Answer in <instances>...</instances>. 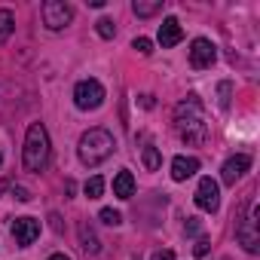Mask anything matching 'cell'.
<instances>
[{
    "instance_id": "cell-13",
    "label": "cell",
    "mask_w": 260,
    "mask_h": 260,
    "mask_svg": "<svg viewBox=\"0 0 260 260\" xmlns=\"http://www.w3.org/2000/svg\"><path fill=\"white\" fill-rule=\"evenodd\" d=\"M113 196H119V199H132L135 196V178H132V172H128V169H122L113 178Z\"/></svg>"
},
{
    "instance_id": "cell-2",
    "label": "cell",
    "mask_w": 260,
    "mask_h": 260,
    "mask_svg": "<svg viewBox=\"0 0 260 260\" xmlns=\"http://www.w3.org/2000/svg\"><path fill=\"white\" fill-rule=\"evenodd\" d=\"M113 147H116V141H113V135L107 132V128H89V132L80 138V144H77V153H80L83 166L95 169L113 153Z\"/></svg>"
},
{
    "instance_id": "cell-25",
    "label": "cell",
    "mask_w": 260,
    "mask_h": 260,
    "mask_svg": "<svg viewBox=\"0 0 260 260\" xmlns=\"http://www.w3.org/2000/svg\"><path fill=\"white\" fill-rule=\"evenodd\" d=\"M13 196H16L19 202H28V199H31V193H28L25 187H13Z\"/></svg>"
},
{
    "instance_id": "cell-23",
    "label": "cell",
    "mask_w": 260,
    "mask_h": 260,
    "mask_svg": "<svg viewBox=\"0 0 260 260\" xmlns=\"http://www.w3.org/2000/svg\"><path fill=\"white\" fill-rule=\"evenodd\" d=\"M208 245H211L208 239H199V242H196V248H193V254H196V257H205V254H208Z\"/></svg>"
},
{
    "instance_id": "cell-12",
    "label": "cell",
    "mask_w": 260,
    "mask_h": 260,
    "mask_svg": "<svg viewBox=\"0 0 260 260\" xmlns=\"http://www.w3.org/2000/svg\"><path fill=\"white\" fill-rule=\"evenodd\" d=\"M199 172V159L196 156H175L172 159V178L175 181H187Z\"/></svg>"
},
{
    "instance_id": "cell-14",
    "label": "cell",
    "mask_w": 260,
    "mask_h": 260,
    "mask_svg": "<svg viewBox=\"0 0 260 260\" xmlns=\"http://www.w3.org/2000/svg\"><path fill=\"white\" fill-rule=\"evenodd\" d=\"M77 233H80V248H83V251H86L89 257H95V254L101 251V245H98V236H95V230H92L89 223H80V230H77Z\"/></svg>"
},
{
    "instance_id": "cell-21",
    "label": "cell",
    "mask_w": 260,
    "mask_h": 260,
    "mask_svg": "<svg viewBox=\"0 0 260 260\" xmlns=\"http://www.w3.org/2000/svg\"><path fill=\"white\" fill-rule=\"evenodd\" d=\"M132 49H138L141 55H150V52H153V40H147V37H135Z\"/></svg>"
},
{
    "instance_id": "cell-11",
    "label": "cell",
    "mask_w": 260,
    "mask_h": 260,
    "mask_svg": "<svg viewBox=\"0 0 260 260\" xmlns=\"http://www.w3.org/2000/svg\"><path fill=\"white\" fill-rule=\"evenodd\" d=\"M181 40H184L181 22H178V19H166V22L159 25V46H162V49H172V46H178Z\"/></svg>"
},
{
    "instance_id": "cell-20",
    "label": "cell",
    "mask_w": 260,
    "mask_h": 260,
    "mask_svg": "<svg viewBox=\"0 0 260 260\" xmlns=\"http://www.w3.org/2000/svg\"><path fill=\"white\" fill-rule=\"evenodd\" d=\"M98 217H101L107 226H119V223H122V214H119V211H113V208H101V214H98Z\"/></svg>"
},
{
    "instance_id": "cell-24",
    "label": "cell",
    "mask_w": 260,
    "mask_h": 260,
    "mask_svg": "<svg viewBox=\"0 0 260 260\" xmlns=\"http://www.w3.org/2000/svg\"><path fill=\"white\" fill-rule=\"evenodd\" d=\"M199 226H202V223H199L196 217H187V226H184V230H187V236H196V233H199Z\"/></svg>"
},
{
    "instance_id": "cell-26",
    "label": "cell",
    "mask_w": 260,
    "mask_h": 260,
    "mask_svg": "<svg viewBox=\"0 0 260 260\" xmlns=\"http://www.w3.org/2000/svg\"><path fill=\"white\" fill-rule=\"evenodd\" d=\"M153 260H175V254H172V251H156Z\"/></svg>"
},
{
    "instance_id": "cell-17",
    "label": "cell",
    "mask_w": 260,
    "mask_h": 260,
    "mask_svg": "<svg viewBox=\"0 0 260 260\" xmlns=\"http://www.w3.org/2000/svg\"><path fill=\"white\" fill-rule=\"evenodd\" d=\"M83 190H86V196H89V199H98V196L104 193V178H101V175H92V178L86 181V187H83Z\"/></svg>"
},
{
    "instance_id": "cell-15",
    "label": "cell",
    "mask_w": 260,
    "mask_h": 260,
    "mask_svg": "<svg viewBox=\"0 0 260 260\" xmlns=\"http://www.w3.org/2000/svg\"><path fill=\"white\" fill-rule=\"evenodd\" d=\"M132 10H135L138 19H150V16H156V13H162V0H135Z\"/></svg>"
},
{
    "instance_id": "cell-22",
    "label": "cell",
    "mask_w": 260,
    "mask_h": 260,
    "mask_svg": "<svg viewBox=\"0 0 260 260\" xmlns=\"http://www.w3.org/2000/svg\"><path fill=\"white\" fill-rule=\"evenodd\" d=\"M230 89H233L230 83H220V86H217V92H220V110L230 107Z\"/></svg>"
},
{
    "instance_id": "cell-29",
    "label": "cell",
    "mask_w": 260,
    "mask_h": 260,
    "mask_svg": "<svg viewBox=\"0 0 260 260\" xmlns=\"http://www.w3.org/2000/svg\"><path fill=\"white\" fill-rule=\"evenodd\" d=\"M7 187H10V184H7V181H0V193H4V190H7Z\"/></svg>"
},
{
    "instance_id": "cell-19",
    "label": "cell",
    "mask_w": 260,
    "mask_h": 260,
    "mask_svg": "<svg viewBox=\"0 0 260 260\" xmlns=\"http://www.w3.org/2000/svg\"><path fill=\"white\" fill-rule=\"evenodd\" d=\"M95 28H98V34H101L104 40H110V37L116 34V25H113V19H98V22H95Z\"/></svg>"
},
{
    "instance_id": "cell-28",
    "label": "cell",
    "mask_w": 260,
    "mask_h": 260,
    "mask_svg": "<svg viewBox=\"0 0 260 260\" xmlns=\"http://www.w3.org/2000/svg\"><path fill=\"white\" fill-rule=\"evenodd\" d=\"M49 260H71V257H68V254H52Z\"/></svg>"
},
{
    "instance_id": "cell-16",
    "label": "cell",
    "mask_w": 260,
    "mask_h": 260,
    "mask_svg": "<svg viewBox=\"0 0 260 260\" xmlns=\"http://www.w3.org/2000/svg\"><path fill=\"white\" fill-rule=\"evenodd\" d=\"M13 31H16V16H13V10H0V46L10 40Z\"/></svg>"
},
{
    "instance_id": "cell-31",
    "label": "cell",
    "mask_w": 260,
    "mask_h": 260,
    "mask_svg": "<svg viewBox=\"0 0 260 260\" xmlns=\"http://www.w3.org/2000/svg\"><path fill=\"white\" fill-rule=\"evenodd\" d=\"M132 260H141V257H132Z\"/></svg>"
},
{
    "instance_id": "cell-4",
    "label": "cell",
    "mask_w": 260,
    "mask_h": 260,
    "mask_svg": "<svg viewBox=\"0 0 260 260\" xmlns=\"http://www.w3.org/2000/svg\"><path fill=\"white\" fill-rule=\"evenodd\" d=\"M257 214H260V208H257V205H251V211H248L245 217H239V223H236V239H239V245H242L248 254H257V251H260Z\"/></svg>"
},
{
    "instance_id": "cell-27",
    "label": "cell",
    "mask_w": 260,
    "mask_h": 260,
    "mask_svg": "<svg viewBox=\"0 0 260 260\" xmlns=\"http://www.w3.org/2000/svg\"><path fill=\"white\" fill-rule=\"evenodd\" d=\"M141 104L144 107H153V95H141Z\"/></svg>"
},
{
    "instance_id": "cell-9",
    "label": "cell",
    "mask_w": 260,
    "mask_h": 260,
    "mask_svg": "<svg viewBox=\"0 0 260 260\" xmlns=\"http://www.w3.org/2000/svg\"><path fill=\"white\" fill-rule=\"evenodd\" d=\"M248 169H251V156H248V153H236V156H230V159L223 162L220 178H223L226 187H236V181H242Z\"/></svg>"
},
{
    "instance_id": "cell-6",
    "label": "cell",
    "mask_w": 260,
    "mask_h": 260,
    "mask_svg": "<svg viewBox=\"0 0 260 260\" xmlns=\"http://www.w3.org/2000/svg\"><path fill=\"white\" fill-rule=\"evenodd\" d=\"M40 13H43V25H46L49 31L68 28L71 19H74V10H71V4H64V0H46Z\"/></svg>"
},
{
    "instance_id": "cell-7",
    "label": "cell",
    "mask_w": 260,
    "mask_h": 260,
    "mask_svg": "<svg viewBox=\"0 0 260 260\" xmlns=\"http://www.w3.org/2000/svg\"><path fill=\"white\" fill-rule=\"evenodd\" d=\"M214 61H217V49H214V43L205 40V37H196V40L190 43V68L205 71V68H211Z\"/></svg>"
},
{
    "instance_id": "cell-5",
    "label": "cell",
    "mask_w": 260,
    "mask_h": 260,
    "mask_svg": "<svg viewBox=\"0 0 260 260\" xmlns=\"http://www.w3.org/2000/svg\"><path fill=\"white\" fill-rule=\"evenodd\" d=\"M74 104L80 110H95L104 104V86L98 80H80L74 86Z\"/></svg>"
},
{
    "instance_id": "cell-1",
    "label": "cell",
    "mask_w": 260,
    "mask_h": 260,
    "mask_svg": "<svg viewBox=\"0 0 260 260\" xmlns=\"http://www.w3.org/2000/svg\"><path fill=\"white\" fill-rule=\"evenodd\" d=\"M175 122H178V132L187 144H205L208 138V122L202 116V101L199 95H187L178 107H175Z\"/></svg>"
},
{
    "instance_id": "cell-10",
    "label": "cell",
    "mask_w": 260,
    "mask_h": 260,
    "mask_svg": "<svg viewBox=\"0 0 260 260\" xmlns=\"http://www.w3.org/2000/svg\"><path fill=\"white\" fill-rule=\"evenodd\" d=\"M37 236H40V220H37V217H16V223H13V239H16L22 248L34 245Z\"/></svg>"
},
{
    "instance_id": "cell-3",
    "label": "cell",
    "mask_w": 260,
    "mask_h": 260,
    "mask_svg": "<svg viewBox=\"0 0 260 260\" xmlns=\"http://www.w3.org/2000/svg\"><path fill=\"white\" fill-rule=\"evenodd\" d=\"M46 162H49V132L43 122H31L25 135V169L43 172Z\"/></svg>"
},
{
    "instance_id": "cell-30",
    "label": "cell",
    "mask_w": 260,
    "mask_h": 260,
    "mask_svg": "<svg viewBox=\"0 0 260 260\" xmlns=\"http://www.w3.org/2000/svg\"><path fill=\"white\" fill-rule=\"evenodd\" d=\"M0 162H4V153H0Z\"/></svg>"
},
{
    "instance_id": "cell-18",
    "label": "cell",
    "mask_w": 260,
    "mask_h": 260,
    "mask_svg": "<svg viewBox=\"0 0 260 260\" xmlns=\"http://www.w3.org/2000/svg\"><path fill=\"white\" fill-rule=\"evenodd\" d=\"M159 162H162L159 150H156V147H144V166H147L150 172H156V169H159Z\"/></svg>"
},
{
    "instance_id": "cell-8",
    "label": "cell",
    "mask_w": 260,
    "mask_h": 260,
    "mask_svg": "<svg viewBox=\"0 0 260 260\" xmlns=\"http://www.w3.org/2000/svg\"><path fill=\"white\" fill-rule=\"evenodd\" d=\"M196 205L202 211H208V214H214L220 208V187H217V181H211V178L199 181V187H196Z\"/></svg>"
}]
</instances>
